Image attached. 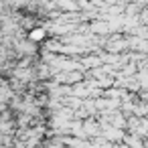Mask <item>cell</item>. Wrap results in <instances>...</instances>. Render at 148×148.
<instances>
[{
  "mask_svg": "<svg viewBox=\"0 0 148 148\" xmlns=\"http://www.w3.org/2000/svg\"><path fill=\"white\" fill-rule=\"evenodd\" d=\"M43 37H45V29H37V31H31V33H29V39L35 41V43L43 41Z\"/></svg>",
  "mask_w": 148,
  "mask_h": 148,
  "instance_id": "6da1fadb",
  "label": "cell"
}]
</instances>
